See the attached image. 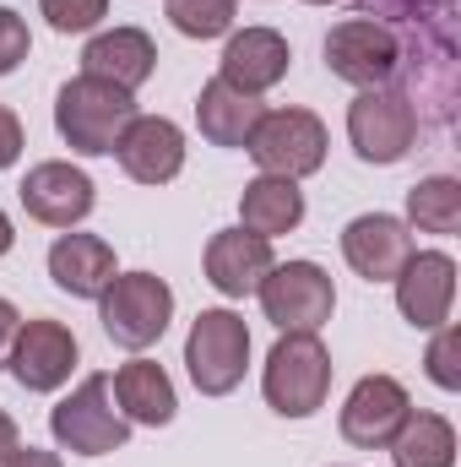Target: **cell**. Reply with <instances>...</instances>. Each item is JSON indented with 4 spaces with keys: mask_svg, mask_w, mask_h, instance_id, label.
Here are the masks:
<instances>
[{
    "mask_svg": "<svg viewBox=\"0 0 461 467\" xmlns=\"http://www.w3.org/2000/svg\"><path fill=\"white\" fill-rule=\"evenodd\" d=\"M98 321L119 348H152L174 321V288L152 272H115V283L98 294Z\"/></svg>",
    "mask_w": 461,
    "mask_h": 467,
    "instance_id": "3957f363",
    "label": "cell"
},
{
    "mask_svg": "<svg viewBox=\"0 0 461 467\" xmlns=\"http://www.w3.org/2000/svg\"><path fill=\"white\" fill-rule=\"evenodd\" d=\"M49 277L71 299H98L115 283V244L98 234H60L49 244Z\"/></svg>",
    "mask_w": 461,
    "mask_h": 467,
    "instance_id": "d6986e66",
    "label": "cell"
},
{
    "mask_svg": "<svg viewBox=\"0 0 461 467\" xmlns=\"http://www.w3.org/2000/svg\"><path fill=\"white\" fill-rule=\"evenodd\" d=\"M326 66H332V77L353 82L358 93L364 88H391L402 77V38H396L391 22L347 16L326 33Z\"/></svg>",
    "mask_w": 461,
    "mask_h": 467,
    "instance_id": "ba28073f",
    "label": "cell"
},
{
    "mask_svg": "<svg viewBox=\"0 0 461 467\" xmlns=\"http://www.w3.org/2000/svg\"><path fill=\"white\" fill-rule=\"evenodd\" d=\"M109 391H115L125 424H147V430H158V424H174V413H179L174 380H169V369L152 364V358H130V364H119L115 375H109Z\"/></svg>",
    "mask_w": 461,
    "mask_h": 467,
    "instance_id": "ffe728a7",
    "label": "cell"
},
{
    "mask_svg": "<svg viewBox=\"0 0 461 467\" xmlns=\"http://www.w3.org/2000/svg\"><path fill=\"white\" fill-rule=\"evenodd\" d=\"M49 430H55V446L60 451H77V457H109V451H125V441H130V424H125V413L115 408L109 375H87L49 413Z\"/></svg>",
    "mask_w": 461,
    "mask_h": 467,
    "instance_id": "277c9868",
    "label": "cell"
},
{
    "mask_svg": "<svg viewBox=\"0 0 461 467\" xmlns=\"http://www.w3.org/2000/svg\"><path fill=\"white\" fill-rule=\"evenodd\" d=\"M396 283V310L407 327L435 332L451 321V299H456V261L446 250H413L407 266L391 277Z\"/></svg>",
    "mask_w": 461,
    "mask_h": 467,
    "instance_id": "30bf717a",
    "label": "cell"
},
{
    "mask_svg": "<svg viewBox=\"0 0 461 467\" xmlns=\"http://www.w3.org/2000/svg\"><path fill=\"white\" fill-rule=\"evenodd\" d=\"M304 223V191L299 180H282V174H255L239 196V229L261 234V239H277V234H293Z\"/></svg>",
    "mask_w": 461,
    "mask_h": 467,
    "instance_id": "44dd1931",
    "label": "cell"
},
{
    "mask_svg": "<svg viewBox=\"0 0 461 467\" xmlns=\"http://www.w3.org/2000/svg\"><path fill=\"white\" fill-rule=\"evenodd\" d=\"M16 327H22L16 305H11V299H0V364L11 358V343H16Z\"/></svg>",
    "mask_w": 461,
    "mask_h": 467,
    "instance_id": "4dcf8cb0",
    "label": "cell"
},
{
    "mask_svg": "<svg viewBox=\"0 0 461 467\" xmlns=\"http://www.w3.org/2000/svg\"><path fill=\"white\" fill-rule=\"evenodd\" d=\"M16 158H22V119L0 104V169H11Z\"/></svg>",
    "mask_w": 461,
    "mask_h": 467,
    "instance_id": "f1b7e54d",
    "label": "cell"
},
{
    "mask_svg": "<svg viewBox=\"0 0 461 467\" xmlns=\"http://www.w3.org/2000/svg\"><path fill=\"white\" fill-rule=\"evenodd\" d=\"M310 5H332V0H310Z\"/></svg>",
    "mask_w": 461,
    "mask_h": 467,
    "instance_id": "836d02e7",
    "label": "cell"
},
{
    "mask_svg": "<svg viewBox=\"0 0 461 467\" xmlns=\"http://www.w3.org/2000/svg\"><path fill=\"white\" fill-rule=\"evenodd\" d=\"M407 223L424 234H456L461 229V180L435 174L407 191Z\"/></svg>",
    "mask_w": 461,
    "mask_h": 467,
    "instance_id": "cb8c5ba5",
    "label": "cell"
},
{
    "mask_svg": "<svg viewBox=\"0 0 461 467\" xmlns=\"http://www.w3.org/2000/svg\"><path fill=\"white\" fill-rule=\"evenodd\" d=\"M136 119V99L115 88V82H98V77H71L60 93H55V130L71 152L82 158H104L115 152L119 130Z\"/></svg>",
    "mask_w": 461,
    "mask_h": 467,
    "instance_id": "6da1fadb",
    "label": "cell"
},
{
    "mask_svg": "<svg viewBox=\"0 0 461 467\" xmlns=\"http://www.w3.org/2000/svg\"><path fill=\"white\" fill-rule=\"evenodd\" d=\"M93 191H98V185H93L77 163H60V158L27 169V180L16 185L27 218L44 223V229H77V223L93 213Z\"/></svg>",
    "mask_w": 461,
    "mask_h": 467,
    "instance_id": "7c38bea8",
    "label": "cell"
},
{
    "mask_svg": "<svg viewBox=\"0 0 461 467\" xmlns=\"http://www.w3.org/2000/svg\"><path fill=\"white\" fill-rule=\"evenodd\" d=\"M456 348H461V332L456 327H435V343H429V380L440 391H456L461 386V369H456Z\"/></svg>",
    "mask_w": 461,
    "mask_h": 467,
    "instance_id": "4316f807",
    "label": "cell"
},
{
    "mask_svg": "<svg viewBox=\"0 0 461 467\" xmlns=\"http://www.w3.org/2000/svg\"><path fill=\"white\" fill-rule=\"evenodd\" d=\"M16 446H22V441H16V424H11V413L0 408V462H5V457H11Z\"/></svg>",
    "mask_w": 461,
    "mask_h": 467,
    "instance_id": "1f68e13d",
    "label": "cell"
},
{
    "mask_svg": "<svg viewBox=\"0 0 461 467\" xmlns=\"http://www.w3.org/2000/svg\"><path fill=\"white\" fill-rule=\"evenodd\" d=\"M343 255L364 283H391L413 255V234L391 213H364L343 229Z\"/></svg>",
    "mask_w": 461,
    "mask_h": 467,
    "instance_id": "2e32d148",
    "label": "cell"
},
{
    "mask_svg": "<svg viewBox=\"0 0 461 467\" xmlns=\"http://www.w3.org/2000/svg\"><path fill=\"white\" fill-rule=\"evenodd\" d=\"M244 152L261 163V174H282V180H304L326 163V125L310 109H266L255 119Z\"/></svg>",
    "mask_w": 461,
    "mask_h": 467,
    "instance_id": "9c48e42d",
    "label": "cell"
},
{
    "mask_svg": "<svg viewBox=\"0 0 461 467\" xmlns=\"http://www.w3.org/2000/svg\"><path fill=\"white\" fill-rule=\"evenodd\" d=\"M11 244H16V229H11V218H5V213H0V255H5V250H11Z\"/></svg>",
    "mask_w": 461,
    "mask_h": 467,
    "instance_id": "d6a6232c",
    "label": "cell"
},
{
    "mask_svg": "<svg viewBox=\"0 0 461 467\" xmlns=\"http://www.w3.org/2000/svg\"><path fill=\"white\" fill-rule=\"evenodd\" d=\"M413 402H407V386L391 380V375H364L343 402V441L358 451H380L391 446V435L407 424Z\"/></svg>",
    "mask_w": 461,
    "mask_h": 467,
    "instance_id": "8fae6325",
    "label": "cell"
},
{
    "mask_svg": "<svg viewBox=\"0 0 461 467\" xmlns=\"http://www.w3.org/2000/svg\"><path fill=\"white\" fill-rule=\"evenodd\" d=\"M5 364H11L22 391H60L71 380V369H77V337H71V327L44 321V316L22 321Z\"/></svg>",
    "mask_w": 461,
    "mask_h": 467,
    "instance_id": "4fadbf2b",
    "label": "cell"
},
{
    "mask_svg": "<svg viewBox=\"0 0 461 467\" xmlns=\"http://www.w3.org/2000/svg\"><path fill=\"white\" fill-rule=\"evenodd\" d=\"M266 402L282 419H310L326 408L332 397V353L315 332H282L277 348L266 353V375H261Z\"/></svg>",
    "mask_w": 461,
    "mask_h": 467,
    "instance_id": "7a4b0ae2",
    "label": "cell"
},
{
    "mask_svg": "<svg viewBox=\"0 0 461 467\" xmlns=\"http://www.w3.org/2000/svg\"><path fill=\"white\" fill-rule=\"evenodd\" d=\"M38 11L55 33H93L109 16V0H38Z\"/></svg>",
    "mask_w": 461,
    "mask_h": 467,
    "instance_id": "484cf974",
    "label": "cell"
},
{
    "mask_svg": "<svg viewBox=\"0 0 461 467\" xmlns=\"http://www.w3.org/2000/svg\"><path fill=\"white\" fill-rule=\"evenodd\" d=\"M347 141L364 163H402L418 141V109L396 88H364L347 104Z\"/></svg>",
    "mask_w": 461,
    "mask_h": 467,
    "instance_id": "52a82bcc",
    "label": "cell"
},
{
    "mask_svg": "<svg viewBox=\"0 0 461 467\" xmlns=\"http://www.w3.org/2000/svg\"><path fill=\"white\" fill-rule=\"evenodd\" d=\"M0 467H66V462H60L55 451H38V446H16V451H11V457H5Z\"/></svg>",
    "mask_w": 461,
    "mask_h": 467,
    "instance_id": "f546056e",
    "label": "cell"
},
{
    "mask_svg": "<svg viewBox=\"0 0 461 467\" xmlns=\"http://www.w3.org/2000/svg\"><path fill=\"white\" fill-rule=\"evenodd\" d=\"M250 364V327L233 310H201L185 337V369L201 397H229Z\"/></svg>",
    "mask_w": 461,
    "mask_h": 467,
    "instance_id": "8992f818",
    "label": "cell"
},
{
    "mask_svg": "<svg viewBox=\"0 0 461 467\" xmlns=\"http://www.w3.org/2000/svg\"><path fill=\"white\" fill-rule=\"evenodd\" d=\"M152 71H158V44L141 27H109V33L87 38V49H82V77L115 82L125 93H136Z\"/></svg>",
    "mask_w": 461,
    "mask_h": 467,
    "instance_id": "ac0fdd59",
    "label": "cell"
},
{
    "mask_svg": "<svg viewBox=\"0 0 461 467\" xmlns=\"http://www.w3.org/2000/svg\"><path fill=\"white\" fill-rule=\"evenodd\" d=\"M261 115H266L261 99L229 88L223 77H212V82L201 88V99H196V125H201V136H207L212 147H244Z\"/></svg>",
    "mask_w": 461,
    "mask_h": 467,
    "instance_id": "7402d4cb",
    "label": "cell"
},
{
    "mask_svg": "<svg viewBox=\"0 0 461 467\" xmlns=\"http://www.w3.org/2000/svg\"><path fill=\"white\" fill-rule=\"evenodd\" d=\"M27 49H33V38H27V22H22L11 5H0V77H11V71L27 60Z\"/></svg>",
    "mask_w": 461,
    "mask_h": 467,
    "instance_id": "83f0119b",
    "label": "cell"
},
{
    "mask_svg": "<svg viewBox=\"0 0 461 467\" xmlns=\"http://www.w3.org/2000/svg\"><path fill=\"white\" fill-rule=\"evenodd\" d=\"M271 239L250 229H218L207 239V283L223 294V299H244L261 288V277L271 272Z\"/></svg>",
    "mask_w": 461,
    "mask_h": 467,
    "instance_id": "e0dca14e",
    "label": "cell"
},
{
    "mask_svg": "<svg viewBox=\"0 0 461 467\" xmlns=\"http://www.w3.org/2000/svg\"><path fill=\"white\" fill-rule=\"evenodd\" d=\"M288 60H293V49H288V38L277 27H244V33H229L218 77L229 88H239V93L261 99V93H271L288 77Z\"/></svg>",
    "mask_w": 461,
    "mask_h": 467,
    "instance_id": "9a60e30c",
    "label": "cell"
},
{
    "mask_svg": "<svg viewBox=\"0 0 461 467\" xmlns=\"http://www.w3.org/2000/svg\"><path fill=\"white\" fill-rule=\"evenodd\" d=\"M233 11H239V0H169V22L185 38H223V33H233Z\"/></svg>",
    "mask_w": 461,
    "mask_h": 467,
    "instance_id": "d4e9b609",
    "label": "cell"
},
{
    "mask_svg": "<svg viewBox=\"0 0 461 467\" xmlns=\"http://www.w3.org/2000/svg\"><path fill=\"white\" fill-rule=\"evenodd\" d=\"M396 467H456V430L440 413H407V424L391 435Z\"/></svg>",
    "mask_w": 461,
    "mask_h": 467,
    "instance_id": "603a6c76",
    "label": "cell"
},
{
    "mask_svg": "<svg viewBox=\"0 0 461 467\" xmlns=\"http://www.w3.org/2000/svg\"><path fill=\"white\" fill-rule=\"evenodd\" d=\"M261 316L277 327V332H321L337 310V288H332V272L315 266V261H282L261 277Z\"/></svg>",
    "mask_w": 461,
    "mask_h": 467,
    "instance_id": "5b68a950",
    "label": "cell"
},
{
    "mask_svg": "<svg viewBox=\"0 0 461 467\" xmlns=\"http://www.w3.org/2000/svg\"><path fill=\"white\" fill-rule=\"evenodd\" d=\"M115 158L136 185H169L185 169V130L163 115H136L119 130Z\"/></svg>",
    "mask_w": 461,
    "mask_h": 467,
    "instance_id": "5bb4252c",
    "label": "cell"
}]
</instances>
